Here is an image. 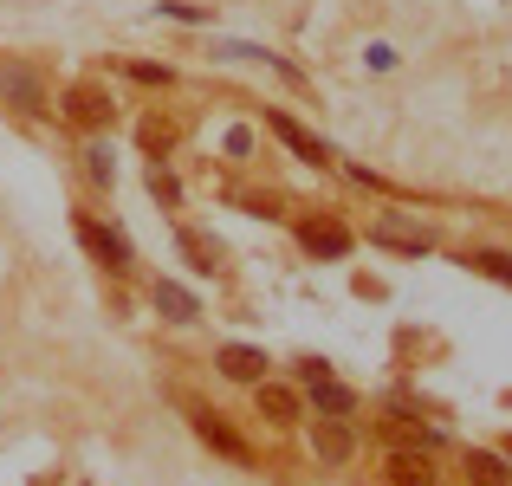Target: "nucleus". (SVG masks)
Instances as JSON below:
<instances>
[{"instance_id":"nucleus-7","label":"nucleus","mask_w":512,"mask_h":486,"mask_svg":"<svg viewBox=\"0 0 512 486\" xmlns=\"http://www.w3.org/2000/svg\"><path fill=\"white\" fill-rule=\"evenodd\" d=\"M221 376H234V383H260V376H266V350L227 344V350H221Z\"/></svg>"},{"instance_id":"nucleus-15","label":"nucleus","mask_w":512,"mask_h":486,"mask_svg":"<svg viewBox=\"0 0 512 486\" xmlns=\"http://www.w3.org/2000/svg\"><path fill=\"white\" fill-rule=\"evenodd\" d=\"M182 253H188L195 273H214V266H221V247H214L208 234H195V227H182Z\"/></svg>"},{"instance_id":"nucleus-18","label":"nucleus","mask_w":512,"mask_h":486,"mask_svg":"<svg viewBox=\"0 0 512 486\" xmlns=\"http://www.w3.org/2000/svg\"><path fill=\"white\" fill-rule=\"evenodd\" d=\"M85 169H91V175H98V182H104V188H111V182H117V162H111V150H104V143H91V150H85Z\"/></svg>"},{"instance_id":"nucleus-13","label":"nucleus","mask_w":512,"mask_h":486,"mask_svg":"<svg viewBox=\"0 0 512 486\" xmlns=\"http://www.w3.org/2000/svg\"><path fill=\"white\" fill-rule=\"evenodd\" d=\"M512 467L500 461V454H487V448H467V480L474 486H506Z\"/></svg>"},{"instance_id":"nucleus-4","label":"nucleus","mask_w":512,"mask_h":486,"mask_svg":"<svg viewBox=\"0 0 512 486\" xmlns=\"http://www.w3.org/2000/svg\"><path fill=\"white\" fill-rule=\"evenodd\" d=\"M299 247L312 253V260H344V253H350V227H338V221H305L299 227Z\"/></svg>"},{"instance_id":"nucleus-5","label":"nucleus","mask_w":512,"mask_h":486,"mask_svg":"<svg viewBox=\"0 0 512 486\" xmlns=\"http://www.w3.org/2000/svg\"><path fill=\"white\" fill-rule=\"evenodd\" d=\"M65 117L72 124H111V91H98V85H72L65 91Z\"/></svg>"},{"instance_id":"nucleus-3","label":"nucleus","mask_w":512,"mask_h":486,"mask_svg":"<svg viewBox=\"0 0 512 486\" xmlns=\"http://www.w3.org/2000/svg\"><path fill=\"white\" fill-rule=\"evenodd\" d=\"M0 98H13L20 111H46V85L33 65H0Z\"/></svg>"},{"instance_id":"nucleus-1","label":"nucleus","mask_w":512,"mask_h":486,"mask_svg":"<svg viewBox=\"0 0 512 486\" xmlns=\"http://www.w3.org/2000/svg\"><path fill=\"white\" fill-rule=\"evenodd\" d=\"M78 240L91 247V260H98L104 273H130V240L117 234V227H104V221H78Z\"/></svg>"},{"instance_id":"nucleus-8","label":"nucleus","mask_w":512,"mask_h":486,"mask_svg":"<svg viewBox=\"0 0 512 486\" xmlns=\"http://www.w3.org/2000/svg\"><path fill=\"white\" fill-rule=\"evenodd\" d=\"M305 389H312V409H325V415H350V409H357V396H350L344 383H331V376H305Z\"/></svg>"},{"instance_id":"nucleus-16","label":"nucleus","mask_w":512,"mask_h":486,"mask_svg":"<svg viewBox=\"0 0 512 486\" xmlns=\"http://www.w3.org/2000/svg\"><path fill=\"white\" fill-rule=\"evenodd\" d=\"M312 441H318V454H325V461H344V454H350L344 422H318V428H312Z\"/></svg>"},{"instance_id":"nucleus-2","label":"nucleus","mask_w":512,"mask_h":486,"mask_svg":"<svg viewBox=\"0 0 512 486\" xmlns=\"http://www.w3.org/2000/svg\"><path fill=\"white\" fill-rule=\"evenodd\" d=\"M188 428H195V435L208 441L214 454H227L234 467H247V461H253V454H247V441H240V435H234V428H227V422H221L214 409H188Z\"/></svg>"},{"instance_id":"nucleus-6","label":"nucleus","mask_w":512,"mask_h":486,"mask_svg":"<svg viewBox=\"0 0 512 486\" xmlns=\"http://www.w3.org/2000/svg\"><path fill=\"white\" fill-rule=\"evenodd\" d=\"M266 124H273V137H279V143H286V150H292V156H305V162H325V156H331V150H325V143H318V137H312V130H305V124H299V117H286V111H273V117H266Z\"/></svg>"},{"instance_id":"nucleus-19","label":"nucleus","mask_w":512,"mask_h":486,"mask_svg":"<svg viewBox=\"0 0 512 486\" xmlns=\"http://www.w3.org/2000/svg\"><path fill=\"white\" fill-rule=\"evenodd\" d=\"M150 195L156 201H175V175L163 169V162H150Z\"/></svg>"},{"instance_id":"nucleus-11","label":"nucleus","mask_w":512,"mask_h":486,"mask_svg":"<svg viewBox=\"0 0 512 486\" xmlns=\"http://www.w3.org/2000/svg\"><path fill=\"white\" fill-rule=\"evenodd\" d=\"M389 480H396V486H428V480H435V467H428L422 454L396 448V454H389Z\"/></svg>"},{"instance_id":"nucleus-20","label":"nucleus","mask_w":512,"mask_h":486,"mask_svg":"<svg viewBox=\"0 0 512 486\" xmlns=\"http://www.w3.org/2000/svg\"><path fill=\"white\" fill-rule=\"evenodd\" d=\"M130 78L137 85H169V65H130Z\"/></svg>"},{"instance_id":"nucleus-14","label":"nucleus","mask_w":512,"mask_h":486,"mask_svg":"<svg viewBox=\"0 0 512 486\" xmlns=\"http://www.w3.org/2000/svg\"><path fill=\"white\" fill-rule=\"evenodd\" d=\"M370 234L383 240V247H402V253H428V234H422V227H402V221H376Z\"/></svg>"},{"instance_id":"nucleus-12","label":"nucleus","mask_w":512,"mask_h":486,"mask_svg":"<svg viewBox=\"0 0 512 486\" xmlns=\"http://www.w3.org/2000/svg\"><path fill=\"white\" fill-rule=\"evenodd\" d=\"M150 299H156V312L175 318V324H188V318H195V299H188L182 286H169V279H156V286H150Z\"/></svg>"},{"instance_id":"nucleus-9","label":"nucleus","mask_w":512,"mask_h":486,"mask_svg":"<svg viewBox=\"0 0 512 486\" xmlns=\"http://www.w3.org/2000/svg\"><path fill=\"white\" fill-rule=\"evenodd\" d=\"M137 143H143V150H150V156H169L175 143H182V124H175V117H143Z\"/></svg>"},{"instance_id":"nucleus-10","label":"nucleus","mask_w":512,"mask_h":486,"mask_svg":"<svg viewBox=\"0 0 512 486\" xmlns=\"http://www.w3.org/2000/svg\"><path fill=\"white\" fill-rule=\"evenodd\" d=\"M253 389H260L266 422H299V396H292V389H279V383H253Z\"/></svg>"},{"instance_id":"nucleus-17","label":"nucleus","mask_w":512,"mask_h":486,"mask_svg":"<svg viewBox=\"0 0 512 486\" xmlns=\"http://www.w3.org/2000/svg\"><path fill=\"white\" fill-rule=\"evenodd\" d=\"M474 273H487V279H500V286H512V253H474Z\"/></svg>"}]
</instances>
